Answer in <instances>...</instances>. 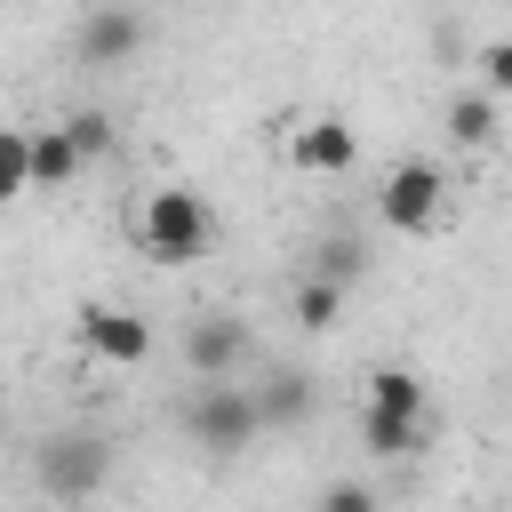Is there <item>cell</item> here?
Wrapping results in <instances>:
<instances>
[{
    "mask_svg": "<svg viewBox=\"0 0 512 512\" xmlns=\"http://www.w3.org/2000/svg\"><path fill=\"white\" fill-rule=\"evenodd\" d=\"M360 440H368V456H416V448H424V416L368 408V416H360Z\"/></svg>",
    "mask_w": 512,
    "mask_h": 512,
    "instance_id": "cell-10",
    "label": "cell"
},
{
    "mask_svg": "<svg viewBox=\"0 0 512 512\" xmlns=\"http://www.w3.org/2000/svg\"><path fill=\"white\" fill-rule=\"evenodd\" d=\"M448 136H456L464 152L496 144V96H488V88H472V96H448Z\"/></svg>",
    "mask_w": 512,
    "mask_h": 512,
    "instance_id": "cell-11",
    "label": "cell"
},
{
    "mask_svg": "<svg viewBox=\"0 0 512 512\" xmlns=\"http://www.w3.org/2000/svg\"><path fill=\"white\" fill-rule=\"evenodd\" d=\"M368 408L424 416V376H408V368H376V376H368Z\"/></svg>",
    "mask_w": 512,
    "mask_h": 512,
    "instance_id": "cell-13",
    "label": "cell"
},
{
    "mask_svg": "<svg viewBox=\"0 0 512 512\" xmlns=\"http://www.w3.org/2000/svg\"><path fill=\"white\" fill-rule=\"evenodd\" d=\"M32 192V128H0V200Z\"/></svg>",
    "mask_w": 512,
    "mask_h": 512,
    "instance_id": "cell-15",
    "label": "cell"
},
{
    "mask_svg": "<svg viewBox=\"0 0 512 512\" xmlns=\"http://www.w3.org/2000/svg\"><path fill=\"white\" fill-rule=\"evenodd\" d=\"M144 48V16L136 8H96L80 24V64H128Z\"/></svg>",
    "mask_w": 512,
    "mask_h": 512,
    "instance_id": "cell-8",
    "label": "cell"
},
{
    "mask_svg": "<svg viewBox=\"0 0 512 512\" xmlns=\"http://www.w3.org/2000/svg\"><path fill=\"white\" fill-rule=\"evenodd\" d=\"M208 240H216V216H208V200H200L192 184L144 192V208H136V248H144L152 264H192V256H208Z\"/></svg>",
    "mask_w": 512,
    "mask_h": 512,
    "instance_id": "cell-1",
    "label": "cell"
},
{
    "mask_svg": "<svg viewBox=\"0 0 512 512\" xmlns=\"http://www.w3.org/2000/svg\"><path fill=\"white\" fill-rule=\"evenodd\" d=\"M80 176V144L72 128H32V192H56Z\"/></svg>",
    "mask_w": 512,
    "mask_h": 512,
    "instance_id": "cell-9",
    "label": "cell"
},
{
    "mask_svg": "<svg viewBox=\"0 0 512 512\" xmlns=\"http://www.w3.org/2000/svg\"><path fill=\"white\" fill-rule=\"evenodd\" d=\"M312 272H328V280H352V272H360V248H352V240H320V248H312Z\"/></svg>",
    "mask_w": 512,
    "mask_h": 512,
    "instance_id": "cell-17",
    "label": "cell"
},
{
    "mask_svg": "<svg viewBox=\"0 0 512 512\" xmlns=\"http://www.w3.org/2000/svg\"><path fill=\"white\" fill-rule=\"evenodd\" d=\"M480 80H488V96L512 88V40H488V48H480Z\"/></svg>",
    "mask_w": 512,
    "mask_h": 512,
    "instance_id": "cell-18",
    "label": "cell"
},
{
    "mask_svg": "<svg viewBox=\"0 0 512 512\" xmlns=\"http://www.w3.org/2000/svg\"><path fill=\"white\" fill-rule=\"evenodd\" d=\"M440 208H448V176H440L432 160H400V168H384V184H376V216H384V232H432Z\"/></svg>",
    "mask_w": 512,
    "mask_h": 512,
    "instance_id": "cell-4",
    "label": "cell"
},
{
    "mask_svg": "<svg viewBox=\"0 0 512 512\" xmlns=\"http://www.w3.org/2000/svg\"><path fill=\"white\" fill-rule=\"evenodd\" d=\"M64 128H72V144H80V160H96V152H112V120H104V112H72Z\"/></svg>",
    "mask_w": 512,
    "mask_h": 512,
    "instance_id": "cell-16",
    "label": "cell"
},
{
    "mask_svg": "<svg viewBox=\"0 0 512 512\" xmlns=\"http://www.w3.org/2000/svg\"><path fill=\"white\" fill-rule=\"evenodd\" d=\"M32 472H40V488H48V496L88 504V496L104 488V472H112V448H104L96 432H48V440H40V456H32Z\"/></svg>",
    "mask_w": 512,
    "mask_h": 512,
    "instance_id": "cell-3",
    "label": "cell"
},
{
    "mask_svg": "<svg viewBox=\"0 0 512 512\" xmlns=\"http://www.w3.org/2000/svg\"><path fill=\"white\" fill-rule=\"evenodd\" d=\"M248 360V328L232 320V312H200L192 328H184V368L192 376H232Z\"/></svg>",
    "mask_w": 512,
    "mask_h": 512,
    "instance_id": "cell-6",
    "label": "cell"
},
{
    "mask_svg": "<svg viewBox=\"0 0 512 512\" xmlns=\"http://www.w3.org/2000/svg\"><path fill=\"white\" fill-rule=\"evenodd\" d=\"M288 160L312 168V176H344V168L360 160V136H352L344 120H304V128L288 136Z\"/></svg>",
    "mask_w": 512,
    "mask_h": 512,
    "instance_id": "cell-7",
    "label": "cell"
},
{
    "mask_svg": "<svg viewBox=\"0 0 512 512\" xmlns=\"http://www.w3.org/2000/svg\"><path fill=\"white\" fill-rule=\"evenodd\" d=\"M320 512H384L360 480H336V488H320Z\"/></svg>",
    "mask_w": 512,
    "mask_h": 512,
    "instance_id": "cell-19",
    "label": "cell"
},
{
    "mask_svg": "<svg viewBox=\"0 0 512 512\" xmlns=\"http://www.w3.org/2000/svg\"><path fill=\"white\" fill-rule=\"evenodd\" d=\"M256 432H264L256 392H240L232 376H200V384H192V400H184V440H192V448H208V456H240Z\"/></svg>",
    "mask_w": 512,
    "mask_h": 512,
    "instance_id": "cell-2",
    "label": "cell"
},
{
    "mask_svg": "<svg viewBox=\"0 0 512 512\" xmlns=\"http://www.w3.org/2000/svg\"><path fill=\"white\" fill-rule=\"evenodd\" d=\"M336 312H344V280H328V272H312L304 288H296V320L320 336V328H336Z\"/></svg>",
    "mask_w": 512,
    "mask_h": 512,
    "instance_id": "cell-14",
    "label": "cell"
},
{
    "mask_svg": "<svg viewBox=\"0 0 512 512\" xmlns=\"http://www.w3.org/2000/svg\"><path fill=\"white\" fill-rule=\"evenodd\" d=\"M80 344H88L96 360H112V368H136V360L152 352V328H144L136 312H120V304H88V312H80Z\"/></svg>",
    "mask_w": 512,
    "mask_h": 512,
    "instance_id": "cell-5",
    "label": "cell"
},
{
    "mask_svg": "<svg viewBox=\"0 0 512 512\" xmlns=\"http://www.w3.org/2000/svg\"><path fill=\"white\" fill-rule=\"evenodd\" d=\"M304 408H312V384H304L296 368H272V376L256 384V416H264V424H296Z\"/></svg>",
    "mask_w": 512,
    "mask_h": 512,
    "instance_id": "cell-12",
    "label": "cell"
}]
</instances>
